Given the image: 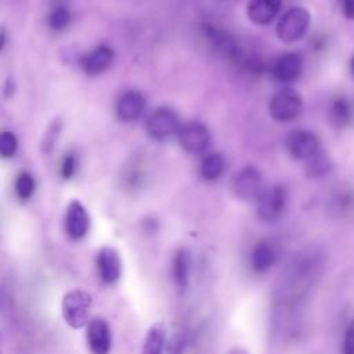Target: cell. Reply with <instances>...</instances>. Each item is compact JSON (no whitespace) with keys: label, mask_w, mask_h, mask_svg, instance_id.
I'll return each instance as SVG.
<instances>
[{"label":"cell","mask_w":354,"mask_h":354,"mask_svg":"<svg viewBox=\"0 0 354 354\" xmlns=\"http://www.w3.org/2000/svg\"><path fill=\"white\" fill-rule=\"evenodd\" d=\"M91 304L93 299L86 290L72 289L66 292L61 303V311L65 324H68L72 329L87 326Z\"/></svg>","instance_id":"1"},{"label":"cell","mask_w":354,"mask_h":354,"mask_svg":"<svg viewBox=\"0 0 354 354\" xmlns=\"http://www.w3.org/2000/svg\"><path fill=\"white\" fill-rule=\"evenodd\" d=\"M311 22L310 12L303 7H293L286 11L277 24V36L283 43H293L301 39Z\"/></svg>","instance_id":"2"},{"label":"cell","mask_w":354,"mask_h":354,"mask_svg":"<svg viewBox=\"0 0 354 354\" xmlns=\"http://www.w3.org/2000/svg\"><path fill=\"white\" fill-rule=\"evenodd\" d=\"M232 191L242 201L257 202L266 191L261 173L253 166L243 167L232 178Z\"/></svg>","instance_id":"3"},{"label":"cell","mask_w":354,"mask_h":354,"mask_svg":"<svg viewBox=\"0 0 354 354\" xmlns=\"http://www.w3.org/2000/svg\"><path fill=\"white\" fill-rule=\"evenodd\" d=\"M270 113L278 122L295 120L303 111V100L293 88L278 91L270 101Z\"/></svg>","instance_id":"4"},{"label":"cell","mask_w":354,"mask_h":354,"mask_svg":"<svg viewBox=\"0 0 354 354\" xmlns=\"http://www.w3.org/2000/svg\"><path fill=\"white\" fill-rule=\"evenodd\" d=\"M180 120L177 113L169 106H159L147 120L148 134L158 141L167 140L180 131Z\"/></svg>","instance_id":"5"},{"label":"cell","mask_w":354,"mask_h":354,"mask_svg":"<svg viewBox=\"0 0 354 354\" xmlns=\"http://www.w3.org/2000/svg\"><path fill=\"white\" fill-rule=\"evenodd\" d=\"M288 202L286 191L282 185L266 188L257 201V216L263 223H275L285 212Z\"/></svg>","instance_id":"6"},{"label":"cell","mask_w":354,"mask_h":354,"mask_svg":"<svg viewBox=\"0 0 354 354\" xmlns=\"http://www.w3.org/2000/svg\"><path fill=\"white\" fill-rule=\"evenodd\" d=\"M288 151L290 155L299 160L307 162L317 153L322 151L321 148V141L319 138L308 130H297L293 131L286 141Z\"/></svg>","instance_id":"7"},{"label":"cell","mask_w":354,"mask_h":354,"mask_svg":"<svg viewBox=\"0 0 354 354\" xmlns=\"http://www.w3.org/2000/svg\"><path fill=\"white\" fill-rule=\"evenodd\" d=\"M86 342L91 354H109L112 335L108 322L101 318H93L86 328Z\"/></svg>","instance_id":"8"},{"label":"cell","mask_w":354,"mask_h":354,"mask_svg":"<svg viewBox=\"0 0 354 354\" xmlns=\"http://www.w3.org/2000/svg\"><path fill=\"white\" fill-rule=\"evenodd\" d=\"M97 270L105 285H113L122 275V260L119 252L112 246H104L97 253Z\"/></svg>","instance_id":"9"},{"label":"cell","mask_w":354,"mask_h":354,"mask_svg":"<svg viewBox=\"0 0 354 354\" xmlns=\"http://www.w3.org/2000/svg\"><path fill=\"white\" fill-rule=\"evenodd\" d=\"M178 141L184 151L189 153H201L210 144V133L202 123L192 122L180 129Z\"/></svg>","instance_id":"10"},{"label":"cell","mask_w":354,"mask_h":354,"mask_svg":"<svg viewBox=\"0 0 354 354\" xmlns=\"http://www.w3.org/2000/svg\"><path fill=\"white\" fill-rule=\"evenodd\" d=\"M90 228V217L86 207L79 201H72L65 214V232L73 239L79 241L86 236Z\"/></svg>","instance_id":"11"},{"label":"cell","mask_w":354,"mask_h":354,"mask_svg":"<svg viewBox=\"0 0 354 354\" xmlns=\"http://www.w3.org/2000/svg\"><path fill=\"white\" fill-rule=\"evenodd\" d=\"M145 108V98L138 90H129L116 102V115L123 122L136 120Z\"/></svg>","instance_id":"12"},{"label":"cell","mask_w":354,"mask_h":354,"mask_svg":"<svg viewBox=\"0 0 354 354\" xmlns=\"http://www.w3.org/2000/svg\"><path fill=\"white\" fill-rule=\"evenodd\" d=\"M282 7V0H250L248 17L256 25H268L275 19Z\"/></svg>","instance_id":"13"},{"label":"cell","mask_w":354,"mask_h":354,"mask_svg":"<svg viewBox=\"0 0 354 354\" xmlns=\"http://www.w3.org/2000/svg\"><path fill=\"white\" fill-rule=\"evenodd\" d=\"M301 66H303V61L299 54L286 53L275 61L272 66V75L279 82L289 83L299 77L301 72Z\"/></svg>","instance_id":"14"},{"label":"cell","mask_w":354,"mask_h":354,"mask_svg":"<svg viewBox=\"0 0 354 354\" xmlns=\"http://www.w3.org/2000/svg\"><path fill=\"white\" fill-rule=\"evenodd\" d=\"M277 261V250L275 248L267 242L260 241L254 245L250 253V267L253 272L263 274L267 272Z\"/></svg>","instance_id":"15"},{"label":"cell","mask_w":354,"mask_h":354,"mask_svg":"<svg viewBox=\"0 0 354 354\" xmlns=\"http://www.w3.org/2000/svg\"><path fill=\"white\" fill-rule=\"evenodd\" d=\"M113 50L108 46H98L83 61L84 72L90 76L105 72L113 62Z\"/></svg>","instance_id":"16"},{"label":"cell","mask_w":354,"mask_h":354,"mask_svg":"<svg viewBox=\"0 0 354 354\" xmlns=\"http://www.w3.org/2000/svg\"><path fill=\"white\" fill-rule=\"evenodd\" d=\"M171 278L177 292L184 293L189 283V253L184 248H180L173 256Z\"/></svg>","instance_id":"17"},{"label":"cell","mask_w":354,"mask_h":354,"mask_svg":"<svg viewBox=\"0 0 354 354\" xmlns=\"http://www.w3.org/2000/svg\"><path fill=\"white\" fill-rule=\"evenodd\" d=\"M166 343V328L162 322H156L145 335L141 354H165Z\"/></svg>","instance_id":"18"},{"label":"cell","mask_w":354,"mask_h":354,"mask_svg":"<svg viewBox=\"0 0 354 354\" xmlns=\"http://www.w3.org/2000/svg\"><path fill=\"white\" fill-rule=\"evenodd\" d=\"M224 170V159L218 153H212L203 158L201 163V174L205 180L213 181L217 180Z\"/></svg>","instance_id":"19"},{"label":"cell","mask_w":354,"mask_h":354,"mask_svg":"<svg viewBox=\"0 0 354 354\" xmlns=\"http://www.w3.org/2000/svg\"><path fill=\"white\" fill-rule=\"evenodd\" d=\"M332 169V160L325 155L324 151L313 156L306 162V173L311 178H318Z\"/></svg>","instance_id":"20"},{"label":"cell","mask_w":354,"mask_h":354,"mask_svg":"<svg viewBox=\"0 0 354 354\" xmlns=\"http://www.w3.org/2000/svg\"><path fill=\"white\" fill-rule=\"evenodd\" d=\"M35 188H36L35 178L26 171L19 173V176L15 180V192H17L18 198L22 201L29 199L33 195Z\"/></svg>","instance_id":"21"},{"label":"cell","mask_w":354,"mask_h":354,"mask_svg":"<svg viewBox=\"0 0 354 354\" xmlns=\"http://www.w3.org/2000/svg\"><path fill=\"white\" fill-rule=\"evenodd\" d=\"M332 116L337 124H346L350 122L351 111H350V104L346 98L335 100L332 105Z\"/></svg>","instance_id":"22"},{"label":"cell","mask_w":354,"mask_h":354,"mask_svg":"<svg viewBox=\"0 0 354 354\" xmlns=\"http://www.w3.org/2000/svg\"><path fill=\"white\" fill-rule=\"evenodd\" d=\"M18 148V140L14 133L3 131L0 134V153L4 158H11Z\"/></svg>","instance_id":"23"},{"label":"cell","mask_w":354,"mask_h":354,"mask_svg":"<svg viewBox=\"0 0 354 354\" xmlns=\"http://www.w3.org/2000/svg\"><path fill=\"white\" fill-rule=\"evenodd\" d=\"M69 22V11L65 7L54 8L48 15V25L53 29H62Z\"/></svg>","instance_id":"24"},{"label":"cell","mask_w":354,"mask_h":354,"mask_svg":"<svg viewBox=\"0 0 354 354\" xmlns=\"http://www.w3.org/2000/svg\"><path fill=\"white\" fill-rule=\"evenodd\" d=\"M61 130V123L59 120H54L53 124L48 127V130L46 131L44 137H43V144H41V149L43 152H50L51 148L54 147L55 141H57V137H58V133Z\"/></svg>","instance_id":"25"},{"label":"cell","mask_w":354,"mask_h":354,"mask_svg":"<svg viewBox=\"0 0 354 354\" xmlns=\"http://www.w3.org/2000/svg\"><path fill=\"white\" fill-rule=\"evenodd\" d=\"M185 344H187V340L184 333L181 332L174 333V336L169 340L166 346V354H184Z\"/></svg>","instance_id":"26"},{"label":"cell","mask_w":354,"mask_h":354,"mask_svg":"<svg viewBox=\"0 0 354 354\" xmlns=\"http://www.w3.org/2000/svg\"><path fill=\"white\" fill-rule=\"evenodd\" d=\"M342 354H354V319L348 324L346 329L342 344Z\"/></svg>","instance_id":"27"},{"label":"cell","mask_w":354,"mask_h":354,"mask_svg":"<svg viewBox=\"0 0 354 354\" xmlns=\"http://www.w3.org/2000/svg\"><path fill=\"white\" fill-rule=\"evenodd\" d=\"M76 170V159L72 153L66 155L62 162V176L64 178H71Z\"/></svg>","instance_id":"28"},{"label":"cell","mask_w":354,"mask_h":354,"mask_svg":"<svg viewBox=\"0 0 354 354\" xmlns=\"http://www.w3.org/2000/svg\"><path fill=\"white\" fill-rule=\"evenodd\" d=\"M343 14L347 19H354V0H342Z\"/></svg>","instance_id":"29"},{"label":"cell","mask_w":354,"mask_h":354,"mask_svg":"<svg viewBox=\"0 0 354 354\" xmlns=\"http://www.w3.org/2000/svg\"><path fill=\"white\" fill-rule=\"evenodd\" d=\"M225 354H249V353L245 348H242V347H234L230 351H227Z\"/></svg>","instance_id":"30"},{"label":"cell","mask_w":354,"mask_h":354,"mask_svg":"<svg viewBox=\"0 0 354 354\" xmlns=\"http://www.w3.org/2000/svg\"><path fill=\"white\" fill-rule=\"evenodd\" d=\"M350 69H351V73L354 75V57H353V59H351V64H350Z\"/></svg>","instance_id":"31"}]
</instances>
